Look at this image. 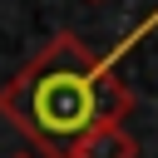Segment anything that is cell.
Listing matches in <instances>:
<instances>
[{
	"instance_id": "6da1fadb",
	"label": "cell",
	"mask_w": 158,
	"mask_h": 158,
	"mask_svg": "<svg viewBox=\"0 0 158 158\" xmlns=\"http://www.w3.org/2000/svg\"><path fill=\"white\" fill-rule=\"evenodd\" d=\"M128 109H133L128 84L74 35L44 44L0 89V114L44 158H74V148L99 123H123Z\"/></svg>"
},
{
	"instance_id": "7a4b0ae2",
	"label": "cell",
	"mask_w": 158,
	"mask_h": 158,
	"mask_svg": "<svg viewBox=\"0 0 158 158\" xmlns=\"http://www.w3.org/2000/svg\"><path fill=\"white\" fill-rule=\"evenodd\" d=\"M74 158H138V143H133V133L123 123H99L74 148Z\"/></svg>"
}]
</instances>
